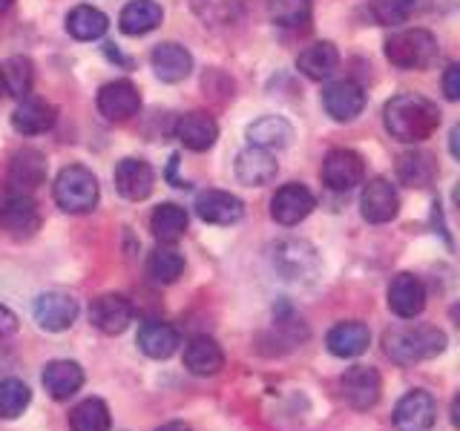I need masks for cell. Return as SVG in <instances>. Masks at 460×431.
Masks as SVG:
<instances>
[{"mask_svg": "<svg viewBox=\"0 0 460 431\" xmlns=\"http://www.w3.org/2000/svg\"><path fill=\"white\" fill-rule=\"evenodd\" d=\"M78 299L69 296V294H61V291H49V294H40L35 299V322L49 330V334H61V330L72 328V322L78 320Z\"/></svg>", "mask_w": 460, "mask_h": 431, "instance_id": "8fae6325", "label": "cell"}, {"mask_svg": "<svg viewBox=\"0 0 460 431\" xmlns=\"http://www.w3.org/2000/svg\"><path fill=\"white\" fill-rule=\"evenodd\" d=\"M172 136L184 144V150L205 153L213 147L216 138H219V127H216V121L208 112H187L176 121V127H172Z\"/></svg>", "mask_w": 460, "mask_h": 431, "instance_id": "ffe728a7", "label": "cell"}, {"mask_svg": "<svg viewBox=\"0 0 460 431\" xmlns=\"http://www.w3.org/2000/svg\"><path fill=\"white\" fill-rule=\"evenodd\" d=\"M179 345H181V334L167 322L150 320L138 328V348L150 359H170L179 351Z\"/></svg>", "mask_w": 460, "mask_h": 431, "instance_id": "484cf974", "label": "cell"}, {"mask_svg": "<svg viewBox=\"0 0 460 431\" xmlns=\"http://www.w3.org/2000/svg\"><path fill=\"white\" fill-rule=\"evenodd\" d=\"M279 164L277 158L270 155V150L262 147H244L236 155V179L248 187H265L277 179Z\"/></svg>", "mask_w": 460, "mask_h": 431, "instance_id": "44dd1931", "label": "cell"}, {"mask_svg": "<svg viewBox=\"0 0 460 431\" xmlns=\"http://www.w3.org/2000/svg\"><path fill=\"white\" fill-rule=\"evenodd\" d=\"M273 268L288 282H311L320 273V256H316L314 244L308 242L285 239L273 248Z\"/></svg>", "mask_w": 460, "mask_h": 431, "instance_id": "8992f818", "label": "cell"}, {"mask_svg": "<svg viewBox=\"0 0 460 431\" xmlns=\"http://www.w3.org/2000/svg\"><path fill=\"white\" fill-rule=\"evenodd\" d=\"M21 320H18V313L9 311L6 305H0V339L4 337H12L14 330H18Z\"/></svg>", "mask_w": 460, "mask_h": 431, "instance_id": "b9f144b4", "label": "cell"}, {"mask_svg": "<svg viewBox=\"0 0 460 431\" xmlns=\"http://www.w3.org/2000/svg\"><path fill=\"white\" fill-rule=\"evenodd\" d=\"M40 383L52 400H69L72 394L81 391L84 368L78 363H72V359H52V363L43 368Z\"/></svg>", "mask_w": 460, "mask_h": 431, "instance_id": "603a6c76", "label": "cell"}, {"mask_svg": "<svg viewBox=\"0 0 460 431\" xmlns=\"http://www.w3.org/2000/svg\"><path fill=\"white\" fill-rule=\"evenodd\" d=\"M323 107L334 121H354L366 110V92L354 81H334L323 90Z\"/></svg>", "mask_w": 460, "mask_h": 431, "instance_id": "9a60e30c", "label": "cell"}, {"mask_svg": "<svg viewBox=\"0 0 460 431\" xmlns=\"http://www.w3.org/2000/svg\"><path fill=\"white\" fill-rule=\"evenodd\" d=\"M69 426L72 431H110L112 417H110L107 402L98 397L78 402V406L69 411Z\"/></svg>", "mask_w": 460, "mask_h": 431, "instance_id": "e575fe53", "label": "cell"}, {"mask_svg": "<svg viewBox=\"0 0 460 431\" xmlns=\"http://www.w3.org/2000/svg\"><path fill=\"white\" fill-rule=\"evenodd\" d=\"M383 121L392 138L402 144H420L438 133L440 110L435 101H429L423 95L402 92L383 107Z\"/></svg>", "mask_w": 460, "mask_h": 431, "instance_id": "6da1fadb", "label": "cell"}, {"mask_svg": "<svg viewBox=\"0 0 460 431\" xmlns=\"http://www.w3.org/2000/svg\"><path fill=\"white\" fill-rule=\"evenodd\" d=\"M438 55V38L429 29H402L385 40V57L400 69H429Z\"/></svg>", "mask_w": 460, "mask_h": 431, "instance_id": "277c9868", "label": "cell"}, {"mask_svg": "<svg viewBox=\"0 0 460 431\" xmlns=\"http://www.w3.org/2000/svg\"><path fill=\"white\" fill-rule=\"evenodd\" d=\"M162 18H164V12L155 0H133V4H127L121 9L119 26L124 35H147L162 23Z\"/></svg>", "mask_w": 460, "mask_h": 431, "instance_id": "4dcf8cb0", "label": "cell"}, {"mask_svg": "<svg viewBox=\"0 0 460 431\" xmlns=\"http://www.w3.org/2000/svg\"><path fill=\"white\" fill-rule=\"evenodd\" d=\"M311 0H268L270 21L282 29H305L311 23Z\"/></svg>", "mask_w": 460, "mask_h": 431, "instance_id": "74e56055", "label": "cell"}, {"mask_svg": "<svg viewBox=\"0 0 460 431\" xmlns=\"http://www.w3.org/2000/svg\"><path fill=\"white\" fill-rule=\"evenodd\" d=\"M359 213L371 224L392 222L400 213V196L394 190V184L385 179H371L363 187V196H359Z\"/></svg>", "mask_w": 460, "mask_h": 431, "instance_id": "5bb4252c", "label": "cell"}, {"mask_svg": "<svg viewBox=\"0 0 460 431\" xmlns=\"http://www.w3.org/2000/svg\"><path fill=\"white\" fill-rule=\"evenodd\" d=\"M55 119H58V110L52 104L40 98H23L18 107L12 112V127L18 129L21 136H40L47 133V129L55 127Z\"/></svg>", "mask_w": 460, "mask_h": 431, "instance_id": "cb8c5ba5", "label": "cell"}, {"mask_svg": "<svg viewBox=\"0 0 460 431\" xmlns=\"http://www.w3.org/2000/svg\"><path fill=\"white\" fill-rule=\"evenodd\" d=\"M32 84H35V69H32V61H29V57L12 55L0 64V92L23 101L32 95Z\"/></svg>", "mask_w": 460, "mask_h": 431, "instance_id": "f1b7e54d", "label": "cell"}, {"mask_svg": "<svg viewBox=\"0 0 460 431\" xmlns=\"http://www.w3.org/2000/svg\"><path fill=\"white\" fill-rule=\"evenodd\" d=\"M325 345H328V351L334 354V356L354 359V356L368 351L371 330H368L366 322H340V325H334V328L328 330Z\"/></svg>", "mask_w": 460, "mask_h": 431, "instance_id": "d4e9b609", "label": "cell"}, {"mask_svg": "<svg viewBox=\"0 0 460 431\" xmlns=\"http://www.w3.org/2000/svg\"><path fill=\"white\" fill-rule=\"evenodd\" d=\"M12 4H14V0H0V14H4Z\"/></svg>", "mask_w": 460, "mask_h": 431, "instance_id": "f6af8a7d", "label": "cell"}, {"mask_svg": "<svg viewBox=\"0 0 460 431\" xmlns=\"http://www.w3.org/2000/svg\"><path fill=\"white\" fill-rule=\"evenodd\" d=\"M147 273L158 285H172L184 273V256L172 244H158L147 259Z\"/></svg>", "mask_w": 460, "mask_h": 431, "instance_id": "d590c367", "label": "cell"}, {"mask_svg": "<svg viewBox=\"0 0 460 431\" xmlns=\"http://www.w3.org/2000/svg\"><path fill=\"white\" fill-rule=\"evenodd\" d=\"M90 322H93V328L101 330V334L119 337L129 328V322H133V305H129V299L121 294H104V296L93 299Z\"/></svg>", "mask_w": 460, "mask_h": 431, "instance_id": "4fadbf2b", "label": "cell"}, {"mask_svg": "<svg viewBox=\"0 0 460 431\" xmlns=\"http://www.w3.org/2000/svg\"><path fill=\"white\" fill-rule=\"evenodd\" d=\"M107 14L95 6H75L66 14V32L75 40H98L107 32Z\"/></svg>", "mask_w": 460, "mask_h": 431, "instance_id": "836d02e7", "label": "cell"}, {"mask_svg": "<svg viewBox=\"0 0 460 431\" xmlns=\"http://www.w3.org/2000/svg\"><path fill=\"white\" fill-rule=\"evenodd\" d=\"M443 92H446V98H449V101H457V98H460V66H457V64H449V66H446Z\"/></svg>", "mask_w": 460, "mask_h": 431, "instance_id": "60d3db41", "label": "cell"}, {"mask_svg": "<svg viewBox=\"0 0 460 431\" xmlns=\"http://www.w3.org/2000/svg\"><path fill=\"white\" fill-rule=\"evenodd\" d=\"M294 138V127L288 124L282 115H265L248 127V141L251 147H262V150H282L288 147Z\"/></svg>", "mask_w": 460, "mask_h": 431, "instance_id": "f546056e", "label": "cell"}, {"mask_svg": "<svg viewBox=\"0 0 460 431\" xmlns=\"http://www.w3.org/2000/svg\"><path fill=\"white\" fill-rule=\"evenodd\" d=\"M43 181H47V158H43V153L26 147V150H18L12 155V164H9V187L12 190L32 193Z\"/></svg>", "mask_w": 460, "mask_h": 431, "instance_id": "d6986e66", "label": "cell"}, {"mask_svg": "<svg viewBox=\"0 0 460 431\" xmlns=\"http://www.w3.org/2000/svg\"><path fill=\"white\" fill-rule=\"evenodd\" d=\"M385 354L394 359L397 365H414L431 359L446 351V334L435 325H397L388 328L385 337Z\"/></svg>", "mask_w": 460, "mask_h": 431, "instance_id": "7a4b0ae2", "label": "cell"}, {"mask_svg": "<svg viewBox=\"0 0 460 431\" xmlns=\"http://www.w3.org/2000/svg\"><path fill=\"white\" fill-rule=\"evenodd\" d=\"M190 6L205 23L227 26L242 18L244 9H248V0H190Z\"/></svg>", "mask_w": 460, "mask_h": 431, "instance_id": "8d00e7d4", "label": "cell"}, {"mask_svg": "<svg viewBox=\"0 0 460 431\" xmlns=\"http://www.w3.org/2000/svg\"><path fill=\"white\" fill-rule=\"evenodd\" d=\"M417 9V0H371L374 21L383 26H400L406 23Z\"/></svg>", "mask_w": 460, "mask_h": 431, "instance_id": "ab89813d", "label": "cell"}, {"mask_svg": "<svg viewBox=\"0 0 460 431\" xmlns=\"http://www.w3.org/2000/svg\"><path fill=\"white\" fill-rule=\"evenodd\" d=\"M383 380L377 368L371 365H354L340 377V394L345 400V406H351L354 411H368L380 402Z\"/></svg>", "mask_w": 460, "mask_h": 431, "instance_id": "52a82bcc", "label": "cell"}, {"mask_svg": "<svg viewBox=\"0 0 460 431\" xmlns=\"http://www.w3.org/2000/svg\"><path fill=\"white\" fill-rule=\"evenodd\" d=\"M29 402H32V391H29V385L23 380H0V420H14V417H21Z\"/></svg>", "mask_w": 460, "mask_h": 431, "instance_id": "f35d334b", "label": "cell"}, {"mask_svg": "<svg viewBox=\"0 0 460 431\" xmlns=\"http://www.w3.org/2000/svg\"><path fill=\"white\" fill-rule=\"evenodd\" d=\"M366 179L363 155L354 150H331L323 162V181L334 193H349Z\"/></svg>", "mask_w": 460, "mask_h": 431, "instance_id": "30bf717a", "label": "cell"}, {"mask_svg": "<svg viewBox=\"0 0 460 431\" xmlns=\"http://www.w3.org/2000/svg\"><path fill=\"white\" fill-rule=\"evenodd\" d=\"M187 210L172 205V201H164V205H158L150 216V230L153 236L162 242V244H172L176 239H181L187 233Z\"/></svg>", "mask_w": 460, "mask_h": 431, "instance_id": "d6a6232c", "label": "cell"}, {"mask_svg": "<svg viewBox=\"0 0 460 431\" xmlns=\"http://www.w3.org/2000/svg\"><path fill=\"white\" fill-rule=\"evenodd\" d=\"M316 207V198L305 184H285L270 198V219L282 227H294L305 222Z\"/></svg>", "mask_w": 460, "mask_h": 431, "instance_id": "9c48e42d", "label": "cell"}, {"mask_svg": "<svg viewBox=\"0 0 460 431\" xmlns=\"http://www.w3.org/2000/svg\"><path fill=\"white\" fill-rule=\"evenodd\" d=\"M438 176V162L423 150H411V153H402L400 162H397V179L406 184V187H417L423 190Z\"/></svg>", "mask_w": 460, "mask_h": 431, "instance_id": "1f68e13d", "label": "cell"}, {"mask_svg": "<svg viewBox=\"0 0 460 431\" xmlns=\"http://www.w3.org/2000/svg\"><path fill=\"white\" fill-rule=\"evenodd\" d=\"M296 66L305 78L311 81H325L337 72L340 66V52L331 40H316L311 47H305L296 57Z\"/></svg>", "mask_w": 460, "mask_h": 431, "instance_id": "4316f807", "label": "cell"}, {"mask_svg": "<svg viewBox=\"0 0 460 431\" xmlns=\"http://www.w3.org/2000/svg\"><path fill=\"white\" fill-rule=\"evenodd\" d=\"M435 420H438V402L423 388H414V391L402 394L392 414V423L397 431H431Z\"/></svg>", "mask_w": 460, "mask_h": 431, "instance_id": "ba28073f", "label": "cell"}, {"mask_svg": "<svg viewBox=\"0 0 460 431\" xmlns=\"http://www.w3.org/2000/svg\"><path fill=\"white\" fill-rule=\"evenodd\" d=\"M0 227L6 230L12 239H32L40 230V213L35 198L21 190H4L0 193Z\"/></svg>", "mask_w": 460, "mask_h": 431, "instance_id": "5b68a950", "label": "cell"}, {"mask_svg": "<svg viewBox=\"0 0 460 431\" xmlns=\"http://www.w3.org/2000/svg\"><path fill=\"white\" fill-rule=\"evenodd\" d=\"M196 213H199L201 222L227 227V224H236L242 219L244 205H242L239 196L227 193V190H205L196 198Z\"/></svg>", "mask_w": 460, "mask_h": 431, "instance_id": "ac0fdd59", "label": "cell"}, {"mask_svg": "<svg viewBox=\"0 0 460 431\" xmlns=\"http://www.w3.org/2000/svg\"><path fill=\"white\" fill-rule=\"evenodd\" d=\"M225 365V354L219 342L210 337H193L184 348V368L196 377H213Z\"/></svg>", "mask_w": 460, "mask_h": 431, "instance_id": "83f0119b", "label": "cell"}, {"mask_svg": "<svg viewBox=\"0 0 460 431\" xmlns=\"http://www.w3.org/2000/svg\"><path fill=\"white\" fill-rule=\"evenodd\" d=\"M155 431H193V426H187V423H181V420H172V423L158 426Z\"/></svg>", "mask_w": 460, "mask_h": 431, "instance_id": "7bdbcfd3", "label": "cell"}, {"mask_svg": "<svg viewBox=\"0 0 460 431\" xmlns=\"http://www.w3.org/2000/svg\"><path fill=\"white\" fill-rule=\"evenodd\" d=\"M150 64L155 69V75L164 84H179L193 72V55L187 52L181 43H158L150 55Z\"/></svg>", "mask_w": 460, "mask_h": 431, "instance_id": "7402d4cb", "label": "cell"}, {"mask_svg": "<svg viewBox=\"0 0 460 431\" xmlns=\"http://www.w3.org/2000/svg\"><path fill=\"white\" fill-rule=\"evenodd\" d=\"M388 308H392L400 320H414L426 308V285L414 277V273H397L388 285Z\"/></svg>", "mask_w": 460, "mask_h": 431, "instance_id": "2e32d148", "label": "cell"}, {"mask_svg": "<svg viewBox=\"0 0 460 431\" xmlns=\"http://www.w3.org/2000/svg\"><path fill=\"white\" fill-rule=\"evenodd\" d=\"M155 187V172L141 158H124L115 164V190L127 201H144Z\"/></svg>", "mask_w": 460, "mask_h": 431, "instance_id": "e0dca14e", "label": "cell"}, {"mask_svg": "<svg viewBox=\"0 0 460 431\" xmlns=\"http://www.w3.org/2000/svg\"><path fill=\"white\" fill-rule=\"evenodd\" d=\"M457 138H460V127H455V129H452V136H449V150H452L455 158L460 155V153H457Z\"/></svg>", "mask_w": 460, "mask_h": 431, "instance_id": "ee69618b", "label": "cell"}, {"mask_svg": "<svg viewBox=\"0 0 460 431\" xmlns=\"http://www.w3.org/2000/svg\"><path fill=\"white\" fill-rule=\"evenodd\" d=\"M141 110V95L129 81H110L98 90V112L112 124H124Z\"/></svg>", "mask_w": 460, "mask_h": 431, "instance_id": "7c38bea8", "label": "cell"}, {"mask_svg": "<svg viewBox=\"0 0 460 431\" xmlns=\"http://www.w3.org/2000/svg\"><path fill=\"white\" fill-rule=\"evenodd\" d=\"M52 196H55V205L64 213H72V216L90 213L98 205V179L93 176V170H86L81 164H69L58 172Z\"/></svg>", "mask_w": 460, "mask_h": 431, "instance_id": "3957f363", "label": "cell"}]
</instances>
